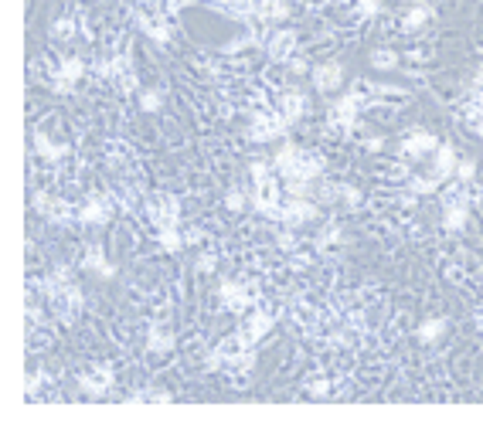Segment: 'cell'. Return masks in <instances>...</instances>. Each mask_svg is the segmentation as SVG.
<instances>
[{
	"mask_svg": "<svg viewBox=\"0 0 483 438\" xmlns=\"http://www.w3.org/2000/svg\"><path fill=\"white\" fill-rule=\"evenodd\" d=\"M364 105H368V88H364V82H361L354 92L340 95V99L330 105V112H327V123H330V129L351 133V129L358 126V116H361V109H364Z\"/></svg>",
	"mask_w": 483,
	"mask_h": 438,
	"instance_id": "cell-1",
	"label": "cell"
},
{
	"mask_svg": "<svg viewBox=\"0 0 483 438\" xmlns=\"http://www.w3.org/2000/svg\"><path fill=\"white\" fill-rule=\"evenodd\" d=\"M286 129H290V119H286L280 109H256V112H252V129H249V136H252L256 143H269V140L283 136Z\"/></svg>",
	"mask_w": 483,
	"mask_h": 438,
	"instance_id": "cell-2",
	"label": "cell"
},
{
	"mask_svg": "<svg viewBox=\"0 0 483 438\" xmlns=\"http://www.w3.org/2000/svg\"><path fill=\"white\" fill-rule=\"evenodd\" d=\"M313 218H320V211H317V201L313 197H286L283 201V207H280V224L283 228H303V224H310Z\"/></svg>",
	"mask_w": 483,
	"mask_h": 438,
	"instance_id": "cell-3",
	"label": "cell"
},
{
	"mask_svg": "<svg viewBox=\"0 0 483 438\" xmlns=\"http://www.w3.org/2000/svg\"><path fill=\"white\" fill-rule=\"evenodd\" d=\"M286 190L280 187V180H269V183H259L252 190V207L262 214V218H280V207H283V197Z\"/></svg>",
	"mask_w": 483,
	"mask_h": 438,
	"instance_id": "cell-4",
	"label": "cell"
},
{
	"mask_svg": "<svg viewBox=\"0 0 483 438\" xmlns=\"http://www.w3.org/2000/svg\"><path fill=\"white\" fill-rule=\"evenodd\" d=\"M273 326H276V316H273L269 309H252V313H249V320H245L235 333H238V340H242L245 347H256V344H259V340L273 330Z\"/></svg>",
	"mask_w": 483,
	"mask_h": 438,
	"instance_id": "cell-5",
	"label": "cell"
},
{
	"mask_svg": "<svg viewBox=\"0 0 483 438\" xmlns=\"http://www.w3.org/2000/svg\"><path fill=\"white\" fill-rule=\"evenodd\" d=\"M112 384H116V374H112L109 363H99V367L86 370V374L79 377V387H82L86 398H106V394L112 391Z\"/></svg>",
	"mask_w": 483,
	"mask_h": 438,
	"instance_id": "cell-6",
	"label": "cell"
},
{
	"mask_svg": "<svg viewBox=\"0 0 483 438\" xmlns=\"http://www.w3.org/2000/svg\"><path fill=\"white\" fill-rule=\"evenodd\" d=\"M436 146H439V140H436L429 129H412V133H405V136H401L398 153H401V157H408V160H422V157L436 153Z\"/></svg>",
	"mask_w": 483,
	"mask_h": 438,
	"instance_id": "cell-7",
	"label": "cell"
},
{
	"mask_svg": "<svg viewBox=\"0 0 483 438\" xmlns=\"http://www.w3.org/2000/svg\"><path fill=\"white\" fill-rule=\"evenodd\" d=\"M218 296H221V306L228 309V313H245V309H252L256 306V296H252V289L245 285V282H221V289H218Z\"/></svg>",
	"mask_w": 483,
	"mask_h": 438,
	"instance_id": "cell-8",
	"label": "cell"
},
{
	"mask_svg": "<svg viewBox=\"0 0 483 438\" xmlns=\"http://www.w3.org/2000/svg\"><path fill=\"white\" fill-rule=\"evenodd\" d=\"M112 221V197H89L79 207V224L86 228H102Z\"/></svg>",
	"mask_w": 483,
	"mask_h": 438,
	"instance_id": "cell-9",
	"label": "cell"
},
{
	"mask_svg": "<svg viewBox=\"0 0 483 438\" xmlns=\"http://www.w3.org/2000/svg\"><path fill=\"white\" fill-rule=\"evenodd\" d=\"M266 55H269L273 62L286 65L293 55H296V31H293V27H280V31H273V34H269V41H266Z\"/></svg>",
	"mask_w": 483,
	"mask_h": 438,
	"instance_id": "cell-10",
	"label": "cell"
},
{
	"mask_svg": "<svg viewBox=\"0 0 483 438\" xmlns=\"http://www.w3.org/2000/svg\"><path fill=\"white\" fill-rule=\"evenodd\" d=\"M51 306L58 309V316H62V320H75V316L82 313V289H79L75 282H65V285H62V292L51 299Z\"/></svg>",
	"mask_w": 483,
	"mask_h": 438,
	"instance_id": "cell-11",
	"label": "cell"
},
{
	"mask_svg": "<svg viewBox=\"0 0 483 438\" xmlns=\"http://www.w3.org/2000/svg\"><path fill=\"white\" fill-rule=\"evenodd\" d=\"M310 75H313V88L317 92H334V88L344 86V65L340 62H323Z\"/></svg>",
	"mask_w": 483,
	"mask_h": 438,
	"instance_id": "cell-12",
	"label": "cell"
},
{
	"mask_svg": "<svg viewBox=\"0 0 483 438\" xmlns=\"http://www.w3.org/2000/svg\"><path fill=\"white\" fill-rule=\"evenodd\" d=\"M320 174H323V157L303 150L299 160H296V167H293V174L286 177V180H310V183H317V177Z\"/></svg>",
	"mask_w": 483,
	"mask_h": 438,
	"instance_id": "cell-13",
	"label": "cell"
},
{
	"mask_svg": "<svg viewBox=\"0 0 483 438\" xmlns=\"http://www.w3.org/2000/svg\"><path fill=\"white\" fill-rule=\"evenodd\" d=\"M211 7L238 21H259V0H211Z\"/></svg>",
	"mask_w": 483,
	"mask_h": 438,
	"instance_id": "cell-14",
	"label": "cell"
},
{
	"mask_svg": "<svg viewBox=\"0 0 483 438\" xmlns=\"http://www.w3.org/2000/svg\"><path fill=\"white\" fill-rule=\"evenodd\" d=\"M456 153H453V146L449 143H439L436 146V153H432V174L439 177V180H453L456 177Z\"/></svg>",
	"mask_w": 483,
	"mask_h": 438,
	"instance_id": "cell-15",
	"label": "cell"
},
{
	"mask_svg": "<svg viewBox=\"0 0 483 438\" xmlns=\"http://www.w3.org/2000/svg\"><path fill=\"white\" fill-rule=\"evenodd\" d=\"M286 119H290V126L293 123H299L303 116H306V95L299 92V88H286L283 95H280V105H276Z\"/></svg>",
	"mask_w": 483,
	"mask_h": 438,
	"instance_id": "cell-16",
	"label": "cell"
},
{
	"mask_svg": "<svg viewBox=\"0 0 483 438\" xmlns=\"http://www.w3.org/2000/svg\"><path fill=\"white\" fill-rule=\"evenodd\" d=\"M82 268H86V272H92V275H99V279H112V275H116V265L106 259V252H102L99 245H89V248H86V255H82Z\"/></svg>",
	"mask_w": 483,
	"mask_h": 438,
	"instance_id": "cell-17",
	"label": "cell"
},
{
	"mask_svg": "<svg viewBox=\"0 0 483 438\" xmlns=\"http://www.w3.org/2000/svg\"><path fill=\"white\" fill-rule=\"evenodd\" d=\"M136 24H140V31L147 34V38H153L157 44H171V38H174V31L164 24V21H157V17H150V14H136Z\"/></svg>",
	"mask_w": 483,
	"mask_h": 438,
	"instance_id": "cell-18",
	"label": "cell"
},
{
	"mask_svg": "<svg viewBox=\"0 0 483 438\" xmlns=\"http://www.w3.org/2000/svg\"><path fill=\"white\" fill-rule=\"evenodd\" d=\"M34 153L45 160V164H58L69 157V146L65 143H51L45 133H34Z\"/></svg>",
	"mask_w": 483,
	"mask_h": 438,
	"instance_id": "cell-19",
	"label": "cell"
},
{
	"mask_svg": "<svg viewBox=\"0 0 483 438\" xmlns=\"http://www.w3.org/2000/svg\"><path fill=\"white\" fill-rule=\"evenodd\" d=\"M432 21V7L425 3V0H415L412 7H408V14L401 17V31H419V27H425Z\"/></svg>",
	"mask_w": 483,
	"mask_h": 438,
	"instance_id": "cell-20",
	"label": "cell"
},
{
	"mask_svg": "<svg viewBox=\"0 0 483 438\" xmlns=\"http://www.w3.org/2000/svg\"><path fill=\"white\" fill-rule=\"evenodd\" d=\"M147 347L153 353H171L174 350V333H171L164 323H153V326L147 330Z\"/></svg>",
	"mask_w": 483,
	"mask_h": 438,
	"instance_id": "cell-21",
	"label": "cell"
},
{
	"mask_svg": "<svg viewBox=\"0 0 483 438\" xmlns=\"http://www.w3.org/2000/svg\"><path fill=\"white\" fill-rule=\"evenodd\" d=\"M299 153H303V150H299L296 143H283V146L276 150V157H273V164H276V174L283 177V180H286V177L293 174V167H296V160H299Z\"/></svg>",
	"mask_w": 483,
	"mask_h": 438,
	"instance_id": "cell-22",
	"label": "cell"
},
{
	"mask_svg": "<svg viewBox=\"0 0 483 438\" xmlns=\"http://www.w3.org/2000/svg\"><path fill=\"white\" fill-rule=\"evenodd\" d=\"M344 242V228L337 224V221H327L317 235H313V248L320 252V248H334V245H340Z\"/></svg>",
	"mask_w": 483,
	"mask_h": 438,
	"instance_id": "cell-23",
	"label": "cell"
},
{
	"mask_svg": "<svg viewBox=\"0 0 483 438\" xmlns=\"http://www.w3.org/2000/svg\"><path fill=\"white\" fill-rule=\"evenodd\" d=\"M157 242H160L164 252H181V248L188 245L181 224H164V228H157Z\"/></svg>",
	"mask_w": 483,
	"mask_h": 438,
	"instance_id": "cell-24",
	"label": "cell"
},
{
	"mask_svg": "<svg viewBox=\"0 0 483 438\" xmlns=\"http://www.w3.org/2000/svg\"><path fill=\"white\" fill-rule=\"evenodd\" d=\"M446 326H449V323H446L443 316H432V320H425V323L415 330V337H419L422 344H436V340L446 337Z\"/></svg>",
	"mask_w": 483,
	"mask_h": 438,
	"instance_id": "cell-25",
	"label": "cell"
},
{
	"mask_svg": "<svg viewBox=\"0 0 483 438\" xmlns=\"http://www.w3.org/2000/svg\"><path fill=\"white\" fill-rule=\"evenodd\" d=\"M439 183H443V180H439L436 174H429V177H425V174H412L405 190H412L415 197H429V194H436V190H439Z\"/></svg>",
	"mask_w": 483,
	"mask_h": 438,
	"instance_id": "cell-26",
	"label": "cell"
},
{
	"mask_svg": "<svg viewBox=\"0 0 483 438\" xmlns=\"http://www.w3.org/2000/svg\"><path fill=\"white\" fill-rule=\"evenodd\" d=\"M290 0H259V21H286Z\"/></svg>",
	"mask_w": 483,
	"mask_h": 438,
	"instance_id": "cell-27",
	"label": "cell"
},
{
	"mask_svg": "<svg viewBox=\"0 0 483 438\" xmlns=\"http://www.w3.org/2000/svg\"><path fill=\"white\" fill-rule=\"evenodd\" d=\"M55 75H62V79H69V82H79L82 75H86V62L79 58V55H65L62 62H58V72Z\"/></svg>",
	"mask_w": 483,
	"mask_h": 438,
	"instance_id": "cell-28",
	"label": "cell"
},
{
	"mask_svg": "<svg viewBox=\"0 0 483 438\" xmlns=\"http://www.w3.org/2000/svg\"><path fill=\"white\" fill-rule=\"evenodd\" d=\"M249 177H252L256 187L259 183H269V180H276V164L273 160H252L249 164Z\"/></svg>",
	"mask_w": 483,
	"mask_h": 438,
	"instance_id": "cell-29",
	"label": "cell"
},
{
	"mask_svg": "<svg viewBox=\"0 0 483 438\" xmlns=\"http://www.w3.org/2000/svg\"><path fill=\"white\" fill-rule=\"evenodd\" d=\"M371 68H375V72H391V68H398V51H391V48L371 51Z\"/></svg>",
	"mask_w": 483,
	"mask_h": 438,
	"instance_id": "cell-30",
	"label": "cell"
},
{
	"mask_svg": "<svg viewBox=\"0 0 483 438\" xmlns=\"http://www.w3.org/2000/svg\"><path fill=\"white\" fill-rule=\"evenodd\" d=\"M463 119H467V126H470L473 133H483V102L480 99H470V102L463 105Z\"/></svg>",
	"mask_w": 483,
	"mask_h": 438,
	"instance_id": "cell-31",
	"label": "cell"
},
{
	"mask_svg": "<svg viewBox=\"0 0 483 438\" xmlns=\"http://www.w3.org/2000/svg\"><path fill=\"white\" fill-rule=\"evenodd\" d=\"M79 34V24L72 21V17H58L55 24H51V38H58V41H69V38H75Z\"/></svg>",
	"mask_w": 483,
	"mask_h": 438,
	"instance_id": "cell-32",
	"label": "cell"
},
{
	"mask_svg": "<svg viewBox=\"0 0 483 438\" xmlns=\"http://www.w3.org/2000/svg\"><path fill=\"white\" fill-rule=\"evenodd\" d=\"M160 105H164V92L160 88H143L140 92V109L143 112H157Z\"/></svg>",
	"mask_w": 483,
	"mask_h": 438,
	"instance_id": "cell-33",
	"label": "cell"
},
{
	"mask_svg": "<svg viewBox=\"0 0 483 438\" xmlns=\"http://www.w3.org/2000/svg\"><path fill=\"white\" fill-rule=\"evenodd\" d=\"M382 14V0H354V17L358 21H371Z\"/></svg>",
	"mask_w": 483,
	"mask_h": 438,
	"instance_id": "cell-34",
	"label": "cell"
},
{
	"mask_svg": "<svg viewBox=\"0 0 483 438\" xmlns=\"http://www.w3.org/2000/svg\"><path fill=\"white\" fill-rule=\"evenodd\" d=\"M126 401H133V404H136V401L153 404V401H171V394H167V391H157V387H143V391H133Z\"/></svg>",
	"mask_w": 483,
	"mask_h": 438,
	"instance_id": "cell-35",
	"label": "cell"
},
{
	"mask_svg": "<svg viewBox=\"0 0 483 438\" xmlns=\"http://www.w3.org/2000/svg\"><path fill=\"white\" fill-rule=\"evenodd\" d=\"M361 190L354 187V183H340V204H347V207H361Z\"/></svg>",
	"mask_w": 483,
	"mask_h": 438,
	"instance_id": "cell-36",
	"label": "cell"
},
{
	"mask_svg": "<svg viewBox=\"0 0 483 438\" xmlns=\"http://www.w3.org/2000/svg\"><path fill=\"white\" fill-rule=\"evenodd\" d=\"M306 394L310 398H327L330 394V381L327 377H310L306 381Z\"/></svg>",
	"mask_w": 483,
	"mask_h": 438,
	"instance_id": "cell-37",
	"label": "cell"
},
{
	"mask_svg": "<svg viewBox=\"0 0 483 438\" xmlns=\"http://www.w3.org/2000/svg\"><path fill=\"white\" fill-rule=\"evenodd\" d=\"M245 204H249V197H245L238 187L225 194V207H228V211H235V214H238V211H245Z\"/></svg>",
	"mask_w": 483,
	"mask_h": 438,
	"instance_id": "cell-38",
	"label": "cell"
},
{
	"mask_svg": "<svg viewBox=\"0 0 483 438\" xmlns=\"http://www.w3.org/2000/svg\"><path fill=\"white\" fill-rule=\"evenodd\" d=\"M473 177H477V164H473V160H460V164H456V180H460V183H470Z\"/></svg>",
	"mask_w": 483,
	"mask_h": 438,
	"instance_id": "cell-39",
	"label": "cell"
},
{
	"mask_svg": "<svg viewBox=\"0 0 483 438\" xmlns=\"http://www.w3.org/2000/svg\"><path fill=\"white\" fill-rule=\"evenodd\" d=\"M194 268H197V272H214V268H218V255H214V252H201L197 262H194Z\"/></svg>",
	"mask_w": 483,
	"mask_h": 438,
	"instance_id": "cell-40",
	"label": "cell"
},
{
	"mask_svg": "<svg viewBox=\"0 0 483 438\" xmlns=\"http://www.w3.org/2000/svg\"><path fill=\"white\" fill-rule=\"evenodd\" d=\"M286 68H290L293 75H306V72H313V68H310V62H306L303 55H293L290 62H286Z\"/></svg>",
	"mask_w": 483,
	"mask_h": 438,
	"instance_id": "cell-41",
	"label": "cell"
},
{
	"mask_svg": "<svg viewBox=\"0 0 483 438\" xmlns=\"http://www.w3.org/2000/svg\"><path fill=\"white\" fill-rule=\"evenodd\" d=\"M72 88H75V82H69L62 75H51V92L55 95H72Z\"/></svg>",
	"mask_w": 483,
	"mask_h": 438,
	"instance_id": "cell-42",
	"label": "cell"
},
{
	"mask_svg": "<svg viewBox=\"0 0 483 438\" xmlns=\"http://www.w3.org/2000/svg\"><path fill=\"white\" fill-rule=\"evenodd\" d=\"M194 3H201V0H164V10L167 14H181V10H188Z\"/></svg>",
	"mask_w": 483,
	"mask_h": 438,
	"instance_id": "cell-43",
	"label": "cell"
},
{
	"mask_svg": "<svg viewBox=\"0 0 483 438\" xmlns=\"http://www.w3.org/2000/svg\"><path fill=\"white\" fill-rule=\"evenodd\" d=\"M382 146H385V140H382V136H368V140H364V150H371V153H378Z\"/></svg>",
	"mask_w": 483,
	"mask_h": 438,
	"instance_id": "cell-44",
	"label": "cell"
},
{
	"mask_svg": "<svg viewBox=\"0 0 483 438\" xmlns=\"http://www.w3.org/2000/svg\"><path fill=\"white\" fill-rule=\"evenodd\" d=\"M201 238H204V235H201L197 228H188V231H184V242H188V245H197Z\"/></svg>",
	"mask_w": 483,
	"mask_h": 438,
	"instance_id": "cell-45",
	"label": "cell"
},
{
	"mask_svg": "<svg viewBox=\"0 0 483 438\" xmlns=\"http://www.w3.org/2000/svg\"><path fill=\"white\" fill-rule=\"evenodd\" d=\"M477 330L483 333V313H477Z\"/></svg>",
	"mask_w": 483,
	"mask_h": 438,
	"instance_id": "cell-46",
	"label": "cell"
}]
</instances>
